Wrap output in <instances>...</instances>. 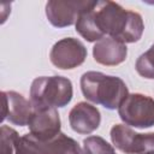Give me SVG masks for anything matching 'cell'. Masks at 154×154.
Instances as JSON below:
<instances>
[{
	"label": "cell",
	"instance_id": "17",
	"mask_svg": "<svg viewBox=\"0 0 154 154\" xmlns=\"http://www.w3.org/2000/svg\"><path fill=\"white\" fill-rule=\"evenodd\" d=\"M140 154H154V150H148V152H143V153H140Z\"/></svg>",
	"mask_w": 154,
	"mask_h": 154
},
{
	"label": "cell",
	"instance_id": "3",
	"mask_svg": "<svg viewBox=\"0 0 154 154\" xmlns=\"http://www.w3.org/2000/svg\"><path fill=\"white\" fill-rule=\"evenodd\" d=\"M72 96V82L64 76H41L35 78L30 87V102L34 108L65 107Z\"/></svg>",
	"mask_w": 154,
	"mask_h": 154
},
{
	"label": "cell",
	"instance_id": "4",
	"mask_svg": "<svg viewBox=\"0 0 154 154\" xmlns=\"http://www.w3.org/2000/svg\"><path fill=\"white\" fill-rule=\"evenodd\" d=\"M14 154H84V152L76 140L64 132L47 141L38 140L29 132L18 138Z\"/></svg>",
	"mask_w": 154,
	"mask_h": 154
},
{
	"label": "cell",
	"instance_id": "15",
	"mask_svg": "<svg viewBox=\"0 0 154 154\" xmlns=\"http://www.w3.org/2000/svg\"><path fill=\"white\" fill-rule=\"evenodd\" d=\"M135 69L140 76L147 79H154V43L137 58Z\"/></svg>",
	"mask_w": 154,
	"mask_h": 154
},
{
	"label": "cell",
	"instance_id": "9",
	"mask_svg": "<svg viewBox=\"0 0 154 154\" xmlns=\"http://www.w3.org/2000/svg\"><path fill=\"white\" fill-rule=\"evenodd\" d=\"M30 134L42 141L55 137L60 131L61 122L57 108H34L28 123Z\"/></svg>",
	"mask_w": 154,
	"mask_h": 154
},
{
	"label": "cell",
	"instance_id": "2",
	"mask_svg": "<svg viewBox=\"0 0 154 154\" xmlns=\"http://www.w3.org/2000/svg\"><path fill=\"white\" fill-rule=\"evenodd\" d=\"M81 90L83 96L93 103L107 109H116L129 95L125 82L117 77L99 71H87L82 75Z\"/></svg>",
	"mask_w": 154,
	"mask_h": 154
},
{
	"label": "cell",
	"instance_id": "13",
	"mask_svg": "<svg viewBox=\"0 0 154 154\" xmlns=\"http://www.w3.org/2000/svg\"><path fill=\"white\" fill-rule=\"evenodd\" d=\"M94 0H89L88 5L81 11L76 20V31L88 42H97L105 37L97 29L94 17Z\"/></svg>",
	"mask_w": 154,
	"mask_h": 154
},
{
	"label": "cell",
	"instance_id": "11",
	"mask_svg": "<svg viewBox=\"0 0 154 154\" xmlns=\"http://www.w3.org/2000/svg\"><path fill=\"white\" fill-rule=\"evenodd\" d=\"M128 55L126 45L109 36L102 37L93 47L94 60L105 66H116L125 61Z\"/></svg>",
	"mask_w": 154,
	"mask_h": 154
},
{
	"label": "cell",
	"instance_id": "5",
	"mask_svg": "<svg viewBox=\"0 0 154 154\" xmlns=\"http://www.w3.org/2000/svg\"><path fill=\"white\" fill-rule=\"evenodd\" d=\"M119 118L128 126L146 129L154 125V99L140 94H129L118 107Z\"/></svg>",
	"mask_w": 154,
	"mask_h": 154
},
{
	"label": "cell",
	"instance_id": "10",
	"mask_svg": "<svg viewBox=\"0 0 154 154\" xmlns=\"http://www.w3.org/2000/svg\"><path fill=\"white\" fill-rule=\"evenodd\" d=\"M69 123L75 132L89 135L100 126L101 113L97 107L91 103L81 101L71 108L69 113Z\"/></svg>",
	"mask_w": 154,
	"mask_h": 154
},
{
	"label": "cell",
	"instance_id": "12",
	"mask_svg": "<svg viewBox=\"0 0 154 154\" xmlns=\"http://www.w3.org/2000/svg\"><path fill=\"white\" fill-rule=\"evenodd\" d=\"M109 136L113 146L125 154H140L143 150L144 134H138L125 124L113 125Z\"/></svg>",
	"mask_w": 154,
	"mask_h": 154
},
{
	"label": "cell",
	"instance_id": "1",
	"mask_svg": "<svg viewBox=\"0 0 154 154\" xmlns=\"http://www.w3.org/2000/svg\"><path fill=\"white\" fill-rule=\"evenodd\" d=\"M93 8L96 26L103 36L108 35L123 43H134L142 37L144 23L140 13L109 0H94Z\"/></svg>",
	"mask_w": 154,
	"mask_h": 154
},
{
	"label": "cell",
	"instance_id": "8",
	"mask_svg": "<svg viewBox=\"0 0 154 154\" xmlns=\"http://www.w3.org/2000/svg\"><path fill=\"white\" fill-rule=\"evenodd\" d=\"M2 97V112L1 122L8 120L13 125L25 126L28 125L32 113L34 106L22 94L17 91H1Z\"/></svg>",
	"mask_w": 154,
	"mask_h": 154
},
{
	"label": "cell",
	"instance_id": "14",
	"mask_svg": "<svg viewBox=\"0 0 154 154\" xmlns=\"http://www.w3.org/2000/svg\"><path fill=\"white\" fill-rule=\"evenodd\" d=\"M84 154H117L113 146L100 136H89L83 140Z\"/></svg>",
	"mask_w": 154,
	"mask_h": 154
},
{
	"label": "cell",
	"instance_id": "7",
	"mask_svg": "<svg viewBox=\"0 0 154 154\" xmlns=\"http://www.w3.org/2000/svg\"><path fill=\"white\" fill-rule=\"evenodd\" d=\"M89 0H49L46 4L48 22L55 28H65L76 24L81 11Z\"/></svg>",
	"mask_w": 154,
	"mask_h": 154
},
{
	"label": "cell",
	"instance_id": "6",
	"mask_svg": "<svg viewBox=\"0 0 154 154\" xmlns=\"http://www.w3.org/2000/svg\"><path fill=\"white\" fill-rule=\"evenodd\" d=\"M87 54L85 46L78 38L65 37L53 45L49 52V59L60 70H72L84 63Z\"/></svg>",
	"mask_w": 154,
	"mask_h": 154
},
{
	"label": "cell",
	"instance_id": "16",
	"mask_svg": "<svg viewBox=\"0 0 154 154\" xmlns=\"http://www.w3.org/2000/svg\"><path fill=\"white\" fill-rule=\"evenodd\" d=\"M18 138H19L18 132L14 129H12L7 125H1V128H0L1 154H13Z\"/></svg>",
	"mask_w": 154,
	"mask_h": 154
}]
</instances>
